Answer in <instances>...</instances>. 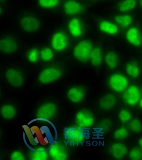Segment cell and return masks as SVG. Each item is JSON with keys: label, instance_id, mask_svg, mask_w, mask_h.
Returning <instances> with one entry per match:
<instances>
[{"label": "cell", "instance_id": "32", "mask_svg": "<svg viewBox=\"0 0 142 160\" xmlns=\"http://www.w3.org/2000/svg\"><path fill=\"white\" fill-rule=\"evenodd\" d=\"M119 117L122 121H127L130 118V114L126 110H122L120 112Z\"/></svg>", "mask_w": 142, "mask_h": 160}, {"label": "cell", "instance_id": "18", "mask_svg": "<svg viewBox=\"0 0 142 160\" xmlns=\"http://www.w3.org/2000/svg\"><path fill=\"white\" fill-rule=\"evenodd\" d=\"M115 99L113 95L108 94L105 95L100 100V106L104 109H109L114 106Z\"/></svg>", "mask_w": 142, "mask_h": 160}, {"label": "cell", "instance_id": "9", "mask_svg": "<svg viewBox=\"0 0 142 160\" xmlns=\"http://www.w3.org/2000/svg\"><path fill=\"white\" fill-rule=\"evenodd\" d=\"M55 105L52 103H48L39 109L38 115L42 118H49L54 115L56 112Z\"/></svg>", "mask_w": 142, "mask_h": 160}, {"label": "cell", "instance_id": "2", "mask_svg": "<svg viewBox=\"0 0 142 160\" xmlns=\"http://www.w3.org/2000/svg\"><path fill=\"white\" fill-rule=\"evenodd\" d=\"M92 50L91 41L88 40H84L76 47L74 50V56L80 61L86 63L91 59Z\"/></svg>", "mask_w": 142, "mask_h": 160}, {"label": "cell", "instance_id": "38", "mask_svg": "<svg viewBox=\"0 0 142 160\" xmlns=\"http://www.w3.org/2000/svg\"><path fill=\"white\" fill-rule=\"evenodd\" d=\"M140 6L142 7V0H140Z\"/></svg>", "mask_w": 142, "mask_h": 160}, {"label": "cell", "instance_id": "23", "mask_svg": "<svg viewBox=\"0 0 142 160\" xmlns=\"http://www.w3.org/2000/svg\"><path fill=\"white\" fill-rule=\"evenodd\" d=\"M117 60L118 58L116 54L112 52H109L105 57V61L106 63L112 68H114L116 67L117 65Z\"/></svg>", "mask_w": 142, "mask_h": 160}, {"label": "cell", "instance_id": "35", "mask_svg": "<svg viewBox=\"0 0 142 160\" xmlns=\"http://www.w3.org/2000/svg\"><path fill=\"white\" fill-rule=\"evenodd\" d=\"M106 130L107 131H111V130H112V129H111V128H106Z\"/></svg>", "mask_w": 142, "mask_h": 160}, {"label": "cell", "instance_id": "3", "mask_svg": "<svg viewBox=\"0 0 142 160\" xmlns=\"http://www.w3.org/2000/svg\"><path fill=\"white\" fill-rule=\"evenodd\" d=\"M61 76V72L57 69L48 68L41 73L39 79L42 83H48L57 80Z\"/></svg>", "mask_w": 142, "mask_h": 160}, {"label": "cell", "instance_id": "26", "mask_svg": "<svg viewBox=\"0 0 142 160\" xmlns=\"http://www.w3.org/2000/svg\"><path fill=\"white\" fill-rule=\"evenodd\" d=\"M31 158L34 160H45L47 158L46 152H37L34 151L31 154Z\"/></svg>", "mask_w": 142, "mask_h": 160}, {"label": "cell", "instance_id": "24", "mask_svg": "<svg viewBox=\"0 0 142 160\" xmlns=\"http://www.w3.org/2000/svg\"><path fill=\"white\" fill-rule=\"evenodd\" d=\"M127 71L128 73L133 77H137L139 76V68L134 63H128L127 65Z\"/></svg>", "mask_w": 142, "mask_h": 160}, {"label": "cell", "instance_id": "5", "mask_svg": "<svg viewBox=\"0 0 142 160\" xmlns=\"http://www.w3.org/2000/svg\"><path fill=\"white\" fill-rule=\"evenodd\" d=\"M6 78L10 84L14 87H19L24 82L22 74L15 69H9L6 73Z\"/></svg>", "mask_w": 142, "mask_h": 160}, {"label": "cell", "instance_id": "10", "mask_svg": "<svg viewBox=\"0 0 142 160\" xmlns=\"http://www.w3.org/2000/svg\"><path fill=\"white\" fill-rule=\"evenodd\" d=\"M17 45L15 41L9 39L0 40V51L6 54L14 52L17 49Z\"/></svg>", "mask_w": 142, "mask_h": 160}, {"label": "cell", "instance_id": "30", "mask_svg": "<svg viewBox=\"0 0 142 160\" xmlns=\"http://www.w3.org/2000/svg\"><path fill=\"white\" fill-rule=\"evenodd\" d=\"M127 131L125 128H120L115 133V137L118 139H124L127 136Z\"/></svg>", "mask_w": 142, "mask_h": 160}, {"label": "cell", "instance_id": "12", "mask_svg": "<svg viewBox=\"0 0 142 160\" xmlns=\"http://www.w3.org/2000/svg\"><path fill=\"white\" fill-rule=\"evenodd\" d=\"M126 37L128 41L131 44L136 46H139L141 44L139 31L136 28H130L127 33Z\"/></svg>", "mask_w": 142, "mask_h": 160}, {"label": "cell", "instance_id": "36", "mask_svg": "<svg viewBox=\"0 0 142 160\" xmlns=\"http://www.w3.org/2000/svg\"><path fill=\"white\" fill-rule=\"evenodd\" d=\"M140 146L142 147V138H141V139L140 140Z\"/></svg>", "mask_w": 142, "mask_h": 160}, {"label": "cell", "instance_id": "34", "mask_svg": "<svg viewBox=\"0 0 142 160\" xmlns=\"http://www.w3.org/2000/svg\"><path fill=\"white\" fill-rule=\"evenodd\" d=\"M11 158L12 160H24L25 158H24V156L22 155V153H20L19 152L16 151L13 154H12L11 156Z\"/></svg>", "mask_w": 142, "mask_h": 160}, {"label": "cell", "instance_id": "7", "mask_svg": "<svg viewBox=\"0 0 142 160\" xmlns=\"http://www.w3.org/2000/svg\"><path fill=\"white\" fill-rule=\"evenodd\" d=\"M127 83V80L125 77L121 75H113L110 78V85L116 91H122L125 89Z\"/></svg>", "mask_w": 142, "mask_h": 160}, {"label": "cell", "instance_id": "4", "mask_svg": "<svg viewBox=\"0 0 142 160\" xmlns=\"http://www.w3.org/2000/svg\"><path fill=\"white\" fill-rule=\"evenodd\" d=\"M20 24L22 28L28 32L36 31L40 26V22L37 19L28 16L22 18L21 20Z\"/></svg>", "mask_w": 142, "mask_h": 160}, {"label": "cell", "instance_id": "25", "mask_svg": "<svg viewBox=\"0 0 142 160\" xmlns=\"http://www.w3.org/2000/svg\"><path fill=\"white\" fill-rule=\"evenodd\" d=\"M59 2V0H39V4L44 8H52L56 6Z\"/></svg>", "mask_w": 142, "mask_h": 160}, {"label": "cell", "instance_id": "31", "mask_svg": "<svg viewBox=\"0 0 142 160\" xmlns=\"http://www.w3.org/2000/svg\"><path fill=\"white\" fill-rule=\"evenodd\" d=\"M141 157V153L139 148H134L130 153V157L132 160H139Z\"/></svg>", "mask_w": 142, "mask_h": 160}, {"label": "cell", "instance_id": "28", "mask_svg": "<svg viewBox=\"0 0 142 160\" xmlns=\"http://www.w3.org/2000/svg\"><path fill=\"white\" fill-rule=\"evenodd\" d=\"M41 56L44 61H49L53 57V53L50 49L46 48L41 51Z\"/></svg>", "mask_w": 142, "mask_h": 160}, {"label": "cell", "instance_id": "13", "mask_svg": "<svg viewBox=\"0 0 142 160\" xmlns=\"http://www.w3.org/2000/svg\"><path fill=\"white\" fill-rule=\"evenodd\" d=\"M81 9V6L78 2L70 1L64 4V10L68 15H75Z\"/></svg>", "mask_w": 142, "mask_h": 160}, {"label": "cell", "instance_id": "20", "mask_svg": "<svg viewBox=\"0 0 142 160\" xmlns=\"http://www.w3.org/2000/svg\"><path fill=\"white\" fill-rule=\"evenodd\" d=\"M91 59L92 65L94 66H98L100 64L102 60V56L101 50L99 48H95L92 50Z\"/></svg>", "mask_w": 142, "mask_h": 160}, {"label": "cell", "instance_id": "33", "mask_svg": "<svg viewBox=\"0 0 142 160\" xmlns=\"http://www.w3.org/2000/svg\"><path fill=\"white\" fill-rule=\"evenodd\" d=\"M37 49L32 50L29 55V60L32 62L37 61Z\"/></svg>", "mask_w": 142, "mask_h": 160}, {"label": "cell", "instance_id": "21", "mask_svg": "<svg viewBox=\"0 0 142 160\" xmlns=\"http://www.w3.org/2000/svg\"><path fill=\"white\" fill-rule=\"evenodd\" d=\"M136 4V0H125L120 4V10L122 12L131 10L135 8Z\"/></svg>", "mask_w": 142, "mask_h": 160}, {"label": "cell", "instance_id": "22", "mask_svg": "<svg viewBox=\"0 0 142 160\" xmlns=\"http://www.w3.org/2000/svg\"><path fill=\"white\" fill-rule=\"evenodd\" d=\"M115 20L116 22L119 24H121L122 26H129L132 22V18L131 16L129 15H123V16H118L115 17Z\"/></svg>", "mask_w": 142, "mask_h": 160}, {"label": "cell", "instance_id": "39", "mask_svg": "<svg viewBox=\"0 0 142 160\" xmlns=\"http://www.w3.org/2000/svg\"><path fill=\"white\" fill-rule=\"evenodd\" d=\"M140 107H142V100L140 101Z\"/></svg>", "mask_w": 142, "mask_h": 160}, {"label": "cell", "instance_id": "1", "mask_svg": "<svg viewBox=\"0 0 142 160\" xmlns=\"http://www.w3.org/2000/svg\"><path fill=\"white\" fill-rule=\"evenodd\" d=\"M23 128L25 142L33 151L46 152L57 143L55 128L45 118L33 119Z\"/></svg>", "mask_w": 142, "mask_h": 160}, {"label": "cell", "instance_id": "15", "mask_svg": "<svg viewBox=\"0 0 142 160\" xmlns=\"http://www.w3.org/2000/svg\"><path fill=\"white\" fill-rule=\"evenodd\" d=\"M100 30L110 34H115L118 31V28L115 25L104 21L100 24Z\"/></svg>", "mask_w": 142, "mask_h": 160}, {"label": "cell", "instance_id": "8", "mask_svg": "<svg viewBox=\"0 0 142 160\" xmlns=\"http://www.w3.org/2000/svg\"><path fill=\"white\" fill-rule=\"evenodd\" d=\"M140 92L135 86H131L125 94L124 98L125 101L131 105L136 104L140 99Z\"/></svg>", "mask_w": 142, "mask_h": 160}, {"label": "cell", "instance_id": "11", "mask_svg": "<svg viewBox=\"0 0 142 160\" xmlns=\"http://www.w3.org/2000/svg\"><path fill=\"white\" fill-rule=\"evenodd\" d=\"M66 41L64 35L61 33L55 34L52 40V46L55 50H63L66 46Z\"/></svg>", "mask_w": 142, "mask_h": 160}, {"label": "cell", "instance_id": "37", "mask_svg": "<svg viewBox=\"0 0 142 160\" xmlns=\"http://www.w3.org/2000/svg\"><path fill=\"white\" fill-rule=\"evenodd\" d=\"M2 8L1 7H0V15H1V13H2Z\"/></svg>", "mask_w": 142, "mask_h": 160}, {"label": "cell", "instance_id": "16", "mask_svg": "<svg viewBox=\"0 0 142 160\" xmlns=\"http://www.w3.org/2000/svg\"><path fill=\"white\" fill-rule=\"evenodd\" d=\"M68 97L72 102H79L83 99V93L79 88H73L68 92Z\"/></svg>", "mask_w": 142, "mask_h": 160}, {"label": "cell", "instance_id": "14", "mask_svg": "<svg viewBox=\"0 0 142 160\" xmlns=\"http://www.w3.org/2000/svg\"><path fill=\"white\" fill-rule=\"evenodd\" d=\"M112 151L115 158L120 159L122 158L127 153V148L121 143H115L112 146Z\"/></svg>", "mask_w": 142, "mask_h": 160}, {"label": "cell", "instance_id": "17", "mask_svg": "<svg viewBox=\"0 0 142 160\" xmlns=\"http://www.w3.org/2000/svg\"><path fill=\"white\" fill-rule=\"evenodd\" d=\"M69 30L73 36L76 37H79L82 33L80 26L79 21L77 19L74 18L71 21L68 25Z\"/></svg>", "mask_w": 142, "mask_h": 160}, {"label": "cell", "instance_id": "29", "mask_svg": "<svg viewBox=\"0 0 142 160\" xmlns=\"http://www.w3.org/2000/svg\"><path fill=\"white\" fill-rule=\"evenodd\" d=\"M130 128L134 132H140L142 128V124L140 123V121L138 119L133 120L130 124Z\"/></svg>", "mask_w": 142, "mask_h": 160}, {"label": "cell", "instance_id": "6", "mask_svg": "<svg viewBox=\"0 0 142 160\" xmlns=\"http://www.w3.org/2000/svg\"><path fill=\"white\" fill-rule=\"evenodd\" d=\"M78 124L82 127H89L94 123V118L91 112L87 110H81L76 116Z\"/></svg>", "mask_w": 142, "mask_h": 160}, {"label": "cell", "instance_id": "27", "mask_svg": "<svg viewBox=\"0 0 142 160\" xmlns=\"http://www.w3.org/2000/svg\"><path fill=\"white\" fill-rule=\"evenodd\" d=\"M62 152H64L63 148L61 146L57 145L56 143L54 146H52L50 149V156L54 159H55L56 157Z\"/></svg>", "mask_w": 142, "mask_h": 160}, {"label": "cell", "instance_id": "19", "mask_svg": "<svg viewBox=\"0 0 142 160\" xmlns=\"http://www.w3.org/2000/svg\"><path fill=\"white\" fill-rule=\"evenodd\" d=\"M1 112L4 118L6 119H10L15 116L16 110L13 106L6 105L1 108Z\"/></svg>", "mask_w": 142, "mask_h": 160}]
</instances>
